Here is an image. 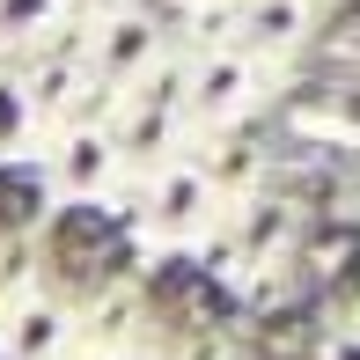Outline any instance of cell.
I'll use <instances>...</instances> for the list:
<instances>
[{"instance_id": "cell-3", "label": "cell", "mask_w": 360, "mask_h": 360, "mask_svg": "<svg viewBox=\"0 0 360 360\" xmlns=\"http://www.w3.org/2000/svg\"><path fill=\"white\" fill-rule=\"evenodd\" d=\"M323 22H331V0H228V44L265 59L272 74L316 52Z\"/></svg>"}, {"instance_id": "cell-2", "label": "cell", "mask_w": 360, "mask_h": 360, "mask_svg": "<svg viewBox=\"0 0 360 360\" xmlns=\"http://www.w3.org/2000/svg\"><path fill=\"white\" fill-rule=\"evenodd\" d=\"M280 81L287 74H272L243 44H184V89H176L184 133L214 140V133H236V125H257L265 103L280 96Z\"/></svg>"}, {"instance_id": "cell-4", "label": "cell", "mask_w": 360, "mask_h": 360, "mask_svg": "<svg viewBox=\"0 0 360 360\" xmlns=\"http://www.w3.org/2000/svg\"><path fill=\"white\" fill-rule=\"evenodd\" d=\"M155 8L169 15V22H176V37H184V22H191V15H199V8H214V0H155Z\"/></svg>"}, {"instance_id": "cell-1", "label": "cell", "mask_w": 360, "mask_h": 360, "mask_svg": "<svg viewBox=\"0 0 360 360\" xmlns=\"http://www.w3.org/2000/svg\"><path fill=\"white\" fill-rule=\"evenodd\" d=\"M118 214L133 228V250H147V257H199L206 236H214L221 214H228V191L199 162V147H184V155L140 169L133 184L118 191Z\"/></svg>"}]
</instances>
